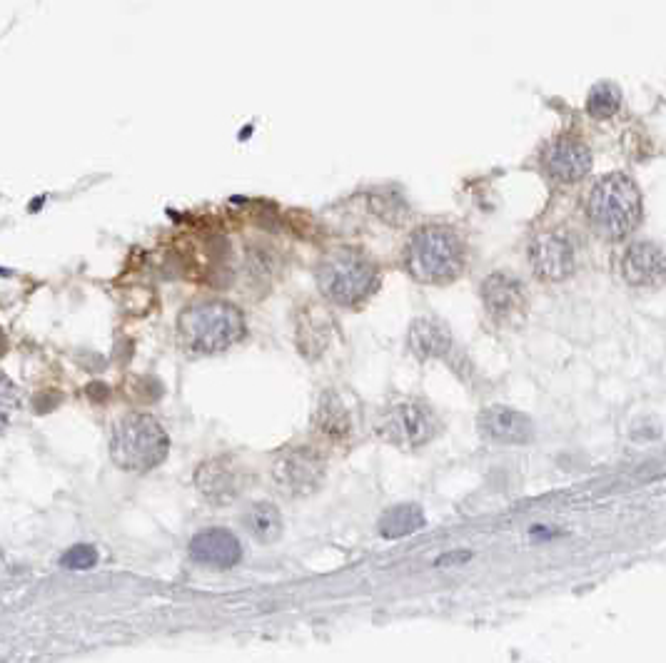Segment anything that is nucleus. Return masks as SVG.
<instances>
[{
    "mask_svg": "<svg viewBox=\"0 0 666 663\" xmlns=\"http://www.w3.org/2000/svg\"><path fill=\"white\" fill-rule=\"evenodd\" d=\"M407 344H410L412 354L422 362L427 359H440L447 357L452 349V332L444 322L435 320V317H420L412 322L410 334H407Z\"/></svg>",
    "mask_w": 666,
    "mask_h": 663,
    "instance_id": "obj_15",
    "label": "nucleus"
},
{
    "mask_svg": "<svg viewBox=\"0 0 666 663\" xmlns=\"http://www.w3.org/2000/svg\"><path fill=\"white\" fill-rule=\"evenodd\" d=\"M245 337V317L222 300L195 302L178 317V339L193 354H218Z\"/></svg>",
    "mask_w": 666,
    "mask_h": 663,
    "instance_id": "obj_1",
    "label": "nucleus"
},
{
    "mask_svg": "<svg viewBox=\"0 0 666 663\" xmlns=\"http://www.w3.org/2000/svg\"><path fill=\"white\" fill-rule=\"evenodd\" d=\"M529 260H532L539 280L547 282L567 280L577 267L572 240L562 232H542L539 237H534L532 247H529Z\"/></svg>",
    "mask_w": 666,
    "mask_h": 663,
    "instance_id": "obj_9",
    "label": "nucleus"
},
{
    "mask_svg": "<svg viewBox=\"0 0 666 663\" xmlns=\"http://www.w3.org/2000/svg\"><path fill=\"white\" fill-rule=\"evenodd\" d=\"M622 277L637 290H654L666 282V255L654 242H634L622 257Z\"/></svg>",
    "mask_w": 666,
    "mask_h": 663,
    "instance_id": "obj_10",
    "label": "nucleus"
},
{
    "mask_svg": "<svg viewBox=\"0 0 666 663\" xmlns=\"http://www.w3.org/2000/svg\"><path fill=\"white\" fill-rule=\"evenodd\" d=\"M482 302L489 317L499 325H514L527 315L529 307L524 285L507 272H494L482 282Z\"/></svg>",
    "mask_w": 666,
    "mask_h": 663,
    "instance_id": "obj_8",
    "label": "nucleus"
},
{
    "mask_svg": "<svg viewBox=\"0 0 666 663\" xmlns=\"http://www.w3.org/2000/svg\"><path fill=\"white\" fill-rule=\"evenodd\" d=\"M544 167L557 182H577L592 170V153L582 140L559 138L544 153Z\"/></svg>",
    "mask_w": 666,
    "mask_h": 663,
    "instance_id": "obj_13",
    "label": "nucleus"
},
{
    "mask_svg": "<svg viewBox=\"0 0 666 663\" xmlns=\"http://www.w3.org/2000/svg\"><path fill=\"white\" fill-rule=\"evenodd\" d=\"M317 429L330 439H345L350 434V414L337 394H325L317 407Z\"/></svg>",
    "mask_w": 666,
    "mask_h": 663,
    "instance_id": "obj_18",
    "label": "nucleus"
},
{
    "mask_svg": "<svg viewBox=\"0 0 666 663\" xmlns=\"http://www.w3.org/2000/svg\"><path fill=\"white\" fill-rule=\"evenodd\" d=\"M469 554L467 551H459V554H449V556H442L440 561H437V566H452V564H462V561H467Z\"/></svg>",
    "mask_w": 666,
    "mask_h": 663,
    "instance_id": "obj_22",
    "label": "nucleus"
},
{
    "mask_svg": "<svg viewBox=\"0 0 666 663\" xmlns=\"http://www.w3.org/2000/svg\"><path fill=\"white\" fill-rule=\"evenodd\" d=\"M425 526V514L417 504H400L392 506L382 514L380 519V534L385 539H402V536H410L415 531H420Z\"/></svg>",
    "mask_w": 666,
    "mask_h": 663,
    "instance_id": "obj_17",
    "label": "nucleus"
},
{
    "mask_svg": "<svg viewBox=\"0 0 666 663\" xmlns=\"http://www.w3.org/2000/svg\"><path fill=\"white\" fill-rule=\"evenodd\" d=\"M464 267V245L457 232L444 225H427L407 245V270L425 285L452 282Z\"/></svg>",
    "mask_w": 666,
    "mask_h": 663,
    "instance_id": "obj_3",
    "label": "nucleus"
},
{
    "mask_svg": "<svg viewBox=\"0 0 666 663\" xmlns=\"http://www.w3.org/2000/svg\"><path fill=\"white\" fill-rule=\"evenodd\" d=\"M479 432L497 444H527L534 439V422L524 412L494 404L477 419Z\"/></svg>",
    "mask_w": 666,
    "mask_h": 663,
    "instance_id": "obj_12",
    "label": "nucleus"
},
{
    "mask_svg": "<svg viewBox=\"0 0 666 663\" xmlns=\"http://www.w3.org/2000/svg\"><path fill=\"white\" fill-rule=\"evenodd\" d=\"M622 108V90L614 83H597L587 95V113L597 120L612 118Z\"/></svg>",
    "mask_w": 666,
    "mask_h": 663,
    "instance_id": "obj_19",
    "label": "nucleus"
},
{
    "mask_svg": "<svg viewBox=\"0 0 666 663\" xmlns=\"http://www.w3.org/2000/svg\"><path fill=\"white\" fill-rule=\"evenodd\" d=\"M95 564H98V551H95L90 544L70 546V549L63 554V559H60V566L68 571L93 569Z\"/></svg>",
    "mask_w": 666,
    "mask_h": 663,
    "instance_id": "obj_21",
    "label": "nucleus"
},
{
    "mask_svg": "<svg viewBox=\"0 0 666 663\" xmlns=\"http://www.w3.org/2000/svg\"><path fill=\"white\" fill-rule=\"evenodd\" d=\"M168 452V432L150 414H128L115 424L110 457L125 472H150L168 459Z\"/></svg>",
    "mask_w": 666,
    "mask_h": 663,
    "instance_id": "obj_4",
    "label": "nucleus"
},
{
    "mask_svg": "<svg viewBox=\"0 0 666 663\" xmlns=\"http://www.w3.org/2000/svg\"><path fill=\"white\" fill-rule=\"evenodd\" d=\"M377 432L395 447L417 449L437 437L440 419L432 412L430 404L420 402V399H402L382 414V419L377 422Z\"/></svg>",
    "mask_w": 666,
    "mask_h": 663,
    "instance_id": "obj_6",
    "label": "nucleus"
},
{
    "mask_svg": "<svg viewBox=\"0 0 666 663\" xmlns=\"http://www.w3.org/2000/svg\"><path fill=\"white\" fill-rule=\"evenodd\" d=\"M190 559L200 566H208V569L227 571L240 564V539L227 529H205L190 541Z\"/></svg>",
    "mask_w": 666,
    "mask_h": 663,
    "instance_id": "obj_11",
    "label": "nucleus"
},
{
    "mask_svg": "<svg viewBox=\"0 0 666 663\" xmlns=\"http://www.w3.org/2000/svg\"><path fill=\"white\" fill-rule=\"evenodd\" d=\"M245 521V529L250 531V536L260 544H272L282 536V514L275 504L270 501H257L242 516Z\"/></svg>",
    "mask_w": 666,
    "mask_h": 663,
    "instance_id": "obj_16",
    "label": "nucleus"
},
{
    "mask_svg": "<svg viewBox=\"0 0 666 663\" xmlns=\"http://www.w3.org/2000/svg\"><path fill=\"white\" fill-rule=\"evenodd\" d=\"M587 215L594 230L609 240H622L642 220V192L632 177L614 172L592 187Z\"/></svg>",
    "mask_w": 666,
    "mask_h": 663,
    "instance_id": "obj_2",
    "label": "nucleus"
},
{
    "mask_svg": "<svg viewBox=\"0 0 666 663\" xmlns=\"http://www.w3.org/2000/svg\"><path fill=\"white\" fill-rule=\"evenodd\" d=\"M18 407H20L18 389H15V384L10 382L5 374H0V434L10 427Z\"/></svg>",
    "mask_w": 666,
    "mask_h": 663,
    "instance_id": "obj_20",
    "label": "nucleus"
},
{
    "mask_svg": "<svg viewBox=\"0 0 666 663\" xmlns=\"http://www.w3.org/2000/svg\"><path fill=\"white\" fill-rule=\"evenodd\" d=\"M380 275L370 257L357 250L330 252L317 267V285L322 295L340 307H355L375 292Z\"/></svg>",
    "mask_w": 666,
    "mask_h": 663,
    "instance_id": "obj_5",
    "label": "nucleus"
},
{
    "mask_svg": "<svg viewBox=\"0 0 666 663\" xmlns=\"http://www.w3.org/2000/svg\"><path fill=\"white\" fill-rule=\"evenodd\" d=\"M327 464L317 449L312 447H290L272 464L275 484L287 497H307L317 492L325 482Z\"/></svg>",
    "mask_w": 666,
    "mask_h": 663,
    "instance_id": "obj_7",
    "label": "nucleus"
},
{
    "mask_svg": "<svg viewBox=\"0 0 666 663\" xmlns=\"http://www.w3.org/2000/svg\"><path fill=\"white\" fill-rule=\"evenodd\" d=\"M195 482H198L200 492L215 504H227V501L240 497L245 489L242 469L230 459H213V462L203 464L195 474Z\"/></svg>",
    "mask_w": 666,
    "mask_h": 663,
    "instance_id": "obj_14",
    "label": "nucleus"
}]
</instances>
